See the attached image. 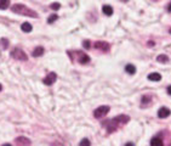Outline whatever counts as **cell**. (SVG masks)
<instances>
[{"instance_id": "obj_9", "label": "cell", "mask_w": 171, "mask_h": 146, "mask_svg": "<svg viewBox=\"0 0 171 146\" xmlns=\"http://www.w3.org/2000/svg\"><path fill=\"white\" fill-rule=\"evenodd\" d=\"M44 54V48H41V46H38V48H35L34 50H33V55L34 57H39V56H41Z\"/></svg>"}, {"instance_id": "obj_22", "label": "cell", "mask_w": 171, "mask_h": 146, "mask_svg": "<svg viewBox=\"0 0 171 146\" xmlns=\"http://www.w3.org/2000/svg\"><path fill=\"white\" fill-rule=\"evenodd\" d=\"M51 8H52L54 10H58V9L61 8V5H60L58 3H54V4L51 5Z\"/></svg>"}, {"instance_id": "obj_23", "label": "cell", "mask_w": 171, "mask_h": 146, "mask_svg": "<svg viewBox=\"0 0 171 146\" xmlns=\"http://www.w3.org/2000/svg\"><path fill=\"white\" fill-rule=\"evenodd\" d=\"M84 46H85L86 49H89V48H90V43H89L87 40H85V42H84Z\"/></svg>"}, {"instance_id": "obj_20", "label": "cell", "mask_w": 171, "mask_h": 146, "mask_svg": "<svg viewBox=\"0 0 171 146\" xmlns=\"http://www.w3.org/2000/svg\"><path fill=\"white\" fill-rule=\"evenodd\" d=\"M57 18H58V16H57L56 14H55V15H51V16H50V17L47 18V23H52V22H55V21L57 20Z\"/></svg>"}, {"instance_id": "obj_5", "label": "cell", "mask_w": 171, "mask_h": 146, "mask_svg": "<svg viewBox=\"0 0 171 146\" xmlns=\"http://www.w3.org/2000/svg\"><path fill=\"white\" fill-rule=\"evenodd\" d=\"M57 79V74L56 73H49L46 75V78H44V84L45 85H52Z\"/></svg>"}, {"instance_id": "obj_28", "label": "cell", "mask_w": 171, "mask_h": 146, "mask_svg": "<svg viewBox=\"0 0 171 146\" xmlns=\"http://www.w3.org/2000/svg\"><path fill=\"white\" fill-rule=\"evenodd\" d=\"M1 89H3V85H1V84H0V91H1Z\"/></svg>"}, {"instance_id": "obj_8", "label": "cell", "mask_w": 171, "mask_h": 146, "mask_svg": "<svg viewBox=\"0 0 171 146\" xmlns=\"http://www.w3.org/2000/svg\"><path fill=\"white\" fill-rule=\"evenodd\" d=\"M78 55H79V62L80 63H87L89 61H90V57L86 55V54H84V53H77Z\"/></svg>"}, {"instance_id": "obj_10", "label": "cell", "mask_w": 171, "mask_h": 146, "mask_svg": "<svg viewBox=\"0 0 171 146\" xmlns=\"http://www.w3.org/2000/svg\"><path fill=\"white\" fill-rule=\"evenodd\" d=\"M148 79L152 80V82H159L161 79V75L159 73H150L148 75Z\"/></svg>"}, {"instance_id": "obj_6", "label": "cell", "mask_w": 171, "mask_h": 146, "mask_svg": "<svg viewBox=\"0 0 171 146\" xmlns=\"http://www.w3.org/2000/svg\"><path fill=\"white\" fill-rule=\"evenodd\" d=\"M95 48L98 50H103V51H108L109 50V44L106 42H97L95 43Z\"/></svg>"}, {"instance_id": "obj_15", "label": "cell", "mask_w": 171, "mask_h": 146, "mask_svg": "<svg viewBox=\"0 0 171 146\" xmlns=\"http://www.w3.org/2000/svg\"><path fill=\"white\" fill-rule=\"evenodd\" d=\"M157 61L158 62H161V63H166V62H169V57L166 55H159L157 57Z\"/></svg>"}, {"instance_id": "obj_26", "label": "cell", "mask_w": 171, "mask_h": 146, "mask_svg": "<svg viewBox=\"0 0 171 146\" xmlns=\"http://www.w3.org/2000/svg\"><path fill=\"white\" fill-rule=\"evenodd\" d=\"M125 146H135V145H134V144H132V143H128V144H126Z\"/></svg>"}, {"instance_id": "obj_13", "label": "cell", "mask_w": 171, "mask_h": 146, "mask_svg": "<svg viewBox=\"0 0 171 146\" xmlns=\"http://www.w3.org/2000/svg\"><path fill=\"white\" fill-rule=\"evenodd\" d=\"M21 28H22V30L23 32H26V33H29V32H32V24L30 23H28V22H24L22 26H21Z\"/></svg>"}, {"instance_id": "obj_1", "label": "cell", "mask_w": 171, "mask_h": 146, "mask_svg": "<svg viewBox=\"0 0 171 146\" xmlns=\"http://www.w3.org/2000/svg\"><path fill=\"white\" fill-rule=\"evenodd\" d=\"M11 10L16 12V14L18 15H23V16H28V17H38V14L35 11L33 10H30L29 8H27L26 5H22V4H15V5H12V8Z\"/></svg>"}, {"instance_id": "obj_4", "label": "cell", "mask_w": 171, "mask_h": 146, "mask_svg": "<svg viewBox=\"0 0 171 146\" xmlns=\"http://www.w3.org/2000/svg\"><path fill=\"white\" fill-rule=\"evenodd\" d=\"M108 112H109V107L108 106H101V107H98V109L95 110L93 116L96 118H101V117H104Z\"/></svg>"}, {"instance_id": "obj_19", "label": "cell", "mask_w": 171, "mask_h": 146, "mask_svg": "<svg viewBox=\"0 0 171 146\" xmlns=\"http://www.w3.org/2000/svg\"><path fill=\"white\" fill-rule=\"evenodd\" d=\"M80 146H91V144H90V140L89 139H83V140L80 141Z\"/></svg>"}, {"instance_id": "obj_24", "label": "cell", "mask_w": 171, "mask_h": 146, "mask_svg": "<svg viewBox=\"0 0 171 146\" xmlns=\"http://www.w3.org/2000/svg\"><path fill=\"white\" fill-rule=\"evenodd\" d=\"M168 11H169V12H171V3H170V4H169V6H168Z\"/></svg>"}, {"instance_id": "obj_14", "label": "cell", "mask_w": 171, "mask_h": 146, "mask_svg": "<svg viewBox=\"0 0 171 146\" xmlns=\"http://www.w3.org/2000/svg\"><path fill=\"white\" fill-rule=\"evenodd\" d=\"M125 71L128 72L129 74H135V73H136V67H135L134 65H126Z\"/></svg>"}, {"instance_id": "obj_17", "label": "cell", "mask_w": 171, "mask_h": 146, "mask_svg": "<svg viewBox=\"0 0 171 146\" xmlns=\"http://www.w3.org/2000/svg\"><path fill=\"white\" fill-rule=\"evenodd\" d=\"M16 141H17L18 144H26L27 146H28V145L30 144V141L28 140V139H26V138H23V136H21V138H18V139H17V140H16Z\"/></svg>"}, {"instance_id": "obj_7", "label": "cell", "mask_w": 171, "mask_h": 146, "mask_svg": "<svg viewBox=\"0 0 171 146\" xmlns=\"http://www.w3.org/2000/svg\"><path fill=\"white\" fill-rule=\"evenodd\" d=\"M171 111L168 109V107H161V109H159V111H158V117L159 118H166L170 116Z\"/></svg>"}, {"instance_id": "obj_16", "label": "cell", "mask_w": 171, "mask_h": 146, "mask_svg": "<svg viewBox=\"0 0 171 146\" xmlns=\"http://www.w3.org/2000/svg\"><path fill=\"white\" fill-rule=\"evenodd\" d=\"M9 5H10L9 0H0V9H1V10L9 8Z\"/></svg>"}, {"instance_id": "obj_12", "label": "cell", "mask_w": 171, "mask_h": 146, "mask_svg": "<svg viewBox=\"0 0 171 146\" xmlns=\"http://www.w3.org/2000/svg\"><path fill=\"white\" fill-rule=\"evenodd\" d=\"M150 146H164L163 141H161V139L159 138H153L150 140Z\"/></svg>"}, {"instance_id": "obj_25", "label": "cell", "mask_w": 171, "mask_h": 146, "mask_svg": "<svg viewBox=\"0 0 171 146\" xmlns=\"http://www.w3.org/2000/svg\"><path fill=\"white\" fill-rule=\"evenodd\" d=\"M168 93L171 95V85H170V86H168Z\"/></svg>"}, {"instance_id": "obj_11", "label": "cell", "mask_w": 171, "mask_h": 146, "mask_svg": "<svg viewBox=\"0 0 171 146\" xmlns=\"http://www.w3.org/2000/svg\"><path fill=\"white\" fill-rule=\"evenodd\" d=\"M102 10H103V14L107 15V16L113 15V8H112L111 5H104L103 8H102Z\"/></svg>"}, {"instance_id": "obj_27", "label": "cell", "mask_w": 171, "mask_h": 146, "mask_svg": "<svg viewBox=\"0 0 171 146\" xmlns=\"http://www.w3.org/2000/svg\"><path fill=\"white\" fill-rule=\"evenodd\" d=\"M3 146H11L10 144H5V145H3Z\"/></svg>"}, {"instance_id": "obj_21", "label": "cell", "mask_w": 171, "mask_h": 146, "mask_svg": "<svg viewBox=\"0 0 171 146\" xmlns=\"http://www.w3.org/2000/svg\"><path fill=\"white\" fill-rule=\"evenodd\" d=\"M141 101H142V104H143V105H144V104H147V102H149V101H150V96H142Z\"/></svg>"}, {"instance_id": "obj_2", "label": "cell", "mask_w": 171, "mask_h": 146, "mask_svg": "<svg viewBox=\"0 0 171 146\" xmlns=\"http://www.w3.org/2000/svg\"><path fill=\"white\" fill-rule=\"evenodd\" d=\"M129 119H130V117H128V116H118V117H115V118H113V119L108 120V122H106L104 124H106V125L108 124L107 129H108V131L112 133V131H114V130H115V129L118 128L119 124L129 122Z\"/></svg>"}, {"instance_id": "obj_18", "label": "cell", "mask_w": 171, "mask_h": 146, "mask_svg": "<svg viewBox=\"0 0 171 146\" xmlns=\"http://www.w3.org/2000/svg\"><path fill=\"white\" fill-rule=\"evenodd\" d=\"M0 46H1V49H8V46H9V40L5 39V38H3V39L0 40Z\"/></svg>"}, {"instance_id": "obj_3", "label": "cell", "mask_w": 171, "mask_h": 146, "mask_svg": "<svg viewBox=\"0 0 171 146\" xmlns=\"http://www.w3.org/2000/svg\"><path fill=\"white\" fill-rule=\"evenodd\" d=\"M11 56H12L14 59H16V60H20V61H27V55L23 53V50L18 49V48L14 49V51L11 53Z\"/></svg>"}]
</instances>
